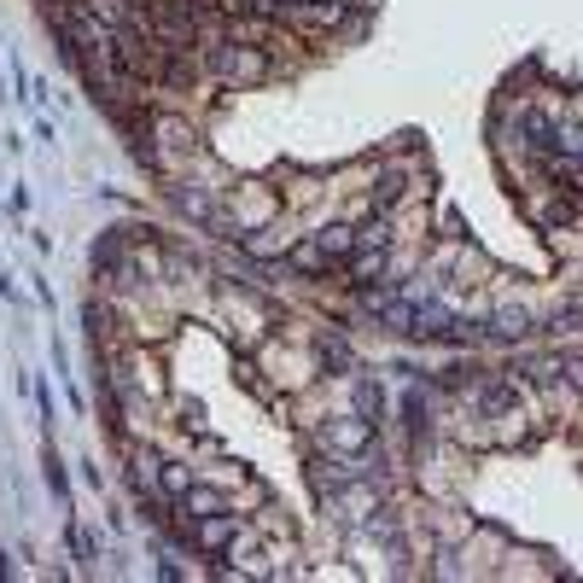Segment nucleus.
I'll use <instances>...</instances> for the list:
<instances>
[{"mask_svg": "<svg viewBox=\"0 0 583 583\" xmlns=\"http://www.w3.org/2000/svg\"><path fill=\"white\" fill-rule=\"evenodd\" d=\"M199 65H205L216 82H234V88H245V82H263V76L275 70V59H269L263 47L240 41V35H216V41H205Z\"/></svg>", "mask_w": 583, "mask_h": 583, "instance_id": "nucleus-1", "label": "nucleus"}, {"mask_svg": "<svg viewBox=\"0 0 583 583\" xmlns=\"http://www.w3.org/2000/svg\"><path fill=\"white\" fill-rule=\"evenodd\" d=\"M187 525H193V543L210 549V554L240 543V514H228V508H222V514H205V519H187Z\"/></svg>", "mask_w": 583, "mask_h": 583, "instance_id": "nucleus-2", "label": "nucleus"}, {"mask_svg": "<svg viewBox=\"0 0 583 583\" xmlns=\"http://www.w3.org/2000/svg\"><path fill=\"white\" fill-rule=\"evenodd\" d=\"M228 508V496H216V490H205V484H193L187 496H181V514L187 519H205V514H222Z\"/></svg>", "mask_w": 583, "mask_h": 583, "instance_id": "nucleus-3", "label": "nucleus"}, {"mask_svg": "<svg viewBox=\"0 0 583 583\" xmlns=\"http://www.w3.org/2000/svg\"><path fill=\"white\" fill-rule=\"evenodd\" d=\"M315 245H321L333 263H339V257H356V228H321V234H315Z\"/></svg>", "mask_w": 583, "mask_h": 583, "instance_id": "nucleus-4", "label": "nucleus"}, {"mask_svg": "<svg viewBox=\"0 0 583 583\" xmlns=\"http://www.w3.org/2000/svg\"><path fill=\"white\" fill-rule=\"evenodd\" d=\"M158 490H164V496H175V502H181V496L193 490V473H187V467H175V461H158Z\"/></svg>", "mask_w": 583, "mask_h": 583, "instance_id": "nucleus-5", "label": "nucleus"}, {"mask_svg": "<svg viewBox=\"0 0 583 583\" xmlns=\"http://www.w3.org/2000/svg\"><path fill=\"white\" fill-rule=\"evenodd\" d=\"M403 193H409L403 170H391V175H379V181H374V205H379V210H391L397 199H403Z\"/></svg>", "mask_w": 583, "mask_h": 583, "instance_id": "nucleus-6", "label": "nucleus"}, {"mask_svg": "<svg viewBox=\"0 0 583 583\" xmlns=\"http://www.w3.org/2000/svg\"><path fill=\"white\" fill-rule=\"evenodd\" d=\"M292 263H298V269H309V275H327V269H333V257H327L321 245H298V251H292Z\"/></svg>", "mask_w": 583, "mask_h": 583, "instance_id": "nucleus-7", "label": "nucleus"}, {"mask_svg": "<svg viewBox=\"0 0 583 583\" xmlns=\"http://www.w3.org/2000/svg\"><path fill=\"white\" fill-rule=\"evenodd\" d=\"M560 385L583 391V356H566V362H560Z\"/></svg>", "mask_w": 583, "mask_h": 583, "instance_id": "nucleus-8", "label": "nucleus"}]
</instances>
